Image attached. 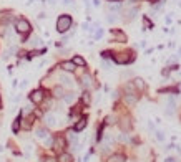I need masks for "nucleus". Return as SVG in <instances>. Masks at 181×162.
I'll use <instances>...</instances> for the list:
<instances>
[{"instance_id": "25", "label": "nucleus", "mask_w": 181, "mask_h": 162, "mask_svg": "<svg viewBox=\"0 0 181 162\" xmlns=\"http://www.w3.org/2000/svg\"><path fill=\"white\" fill-rule=\"evenodd\" d=\"M15 51H17V48H15V46H10L9 50L5 51V56H10V55H13Z\"/></svg>"}, {"instance_id": "15", "label": "nucleus", "mask_w": 181, "mask_h": 162, "mask_svg": "<svg viewBox=\"0 0 181 162\" xmlns=\"http://www.w3.org/2000/svg\"><path fill=\"white\" fill-rule=\"evenodd\" d=\"M58 161H60V162H72L73 159H72V156H70V154L62 152V154H60V157H58Z\"/></svg>"}, {"instance_id": "14", "label": "nucleus", "mask_w": 181, "mask_h": 162, "mask_svg": "<svg viewBox=\"0 0 181 162\" xmlns=\"http://www.w3.org/2000/svg\"><path fill=\"white\" fill-rule=\"evenodd\" d=\"M73 65H75V66H85V60L81 58V56H73Z\"/></svg>"}, {"instance_id": "30", "label": "nucleus", "mask_w": 181, "mask_h": 162, "mask_svg": "<svg viewBox=\"0 0 181 162\" xmlns=\"http://www.w3.org/2000/svg\"><path fill=\"white\" fill-rule=\"evenodd\" d=\"M43 162H57V161H55L53 157H47V159H45V161H43Z\"/></svg>"}, {"instance_id": "13", "label": "nucleus", "mask_w": 181, "mask_h": 162, "mask_svg": "<svg viewBox=\"0 0 181 162\" xmlns=\"http://www.w3.org/2000/svg\"><path fill=\"white\" fill-rule=\"evenodd\" d=\"M68 141L73 144V147L76 149V141H78V137H76V134H75V131H70L68 132Z\"/></svg>"}, {"instance_id": "11", "label": "nucleus", "mask_w": 181, "mask_h": 162, "mask_svg": "<svg viewBox=\"0 0 181 162\" xmlns=\"http://www.w3.org/2000/svg\"><path fill=\"white\" fill-rule=\"evenodd\" d=\"M60 66L63 68L65 71H75V68H76L75 65H73V61H63Z\"/></svg>"}, {"instance_id": "22", "label": "nucleus", "mask_w": 181, "mask_h": 162, "mask_svg": "<svg viewBox=\"0 0 181 162\" xmlns=\"http://www.w3.org/2000/svg\"><path fill=\"white\" fill-rule=\"evenodd\" d=\"M106 20H108L110 23H115V22L118 20V17H116V13H110L108 17H106Z\"/></svg>"}, {"instance_id": "5", "label": "nucleus", "mask_w": 181, "mask_h": 162, "mask_svg": "<svg viewBox=\"0 0 181 162\" xmlns=\"http://www.w3.org/2000/svg\"><path fill=\"white\" fill-rule=\"evenodd\" d=\"M130 60H131V56H128V53H118V55H115V61L120 63V65L128 63Z\"/></svg>"}, {"instance_id": "33", "label": "nucleus", "mask_w": 181, "mask_h": 162, "mask_svg": "<svg viewBox=\"0 0 181 162\" xmlns=\"http://www.w3.org/2000/svg\"><path fill=\"white\" fill-rule=\"evenodd\" d=\"M63 4H72V0H63Z\"/></svg>"}, {"instance_id": "23", "label": "nucleus", "mask_w": 181, "mask_h": 162, "mask_svg": "<svg viewBox=\"0 0 181 162\" xmlns=\"http://www.w3.org/2000/svg\"><path fill=\"white\" fill-rule=\"evenodd\" d=\"M30 43H32V45H33V46L42 45V42H40V38H38V37H33V38H32V42H30Z\"/></svg>"}, {"instance_id": "1", "label": "nucleus", "mask_w": 181, "mask_h": 162, "mask_svg": "<svg viewBox=\"0 0 181 162\" xmlns=\"http://www.w3.org/2000/svg\"><path fill=\"white\" fill-rule=\"evenodd\" d=\"M70 27H72V17L70 15H60L58 20H57V30L60 33H65Z\"/></svg>"}, {"instance_id": "34", "label": "nucleus", "mask_w": 181, "mask_h": 162, "mask_svg": "<svg viewBox=\"0 0 181 162\" xmlns=\"http://www.w3.org/2000/svg\"><path fill=\"white\" fill-rule=\"evenodd\" d=\"M48 2H50V4H55V0H48Z\"/></svg>"}, {"instance_id": "16", "label": "nucleus", "mask_w": 181, "mask_h": 162, "mask_svg": "<svg viewBox=\"0 0 181 162\" xmlns=\"http://www.w3.org/2000/svg\"><path fill=\"white\" fill-rule=\"evenodd\" d=\"M53 94H55V98H63V96H65L63 88H62V86H57V88L53 89Z\"/></svg>"}, {"instance_id": "24", "label": "nucleus", "mask_w": 181, "mask_h": 162, "mask_svg": "<svg viewBox=\"0 0 181 162\" xmlns=\"http://www.w3.org/2000/svg\"><path fill=\"white\" fill-rule=\"evenodd\" d=\"M126 101H128L130 104L136 103V96H133V94H126Z\"/></svg>"}, {"instance_id": "21", "label": "nucleus", "mask_w": 181, "mask_h": 162, "mask_svg": "<svg viewBox=\"0 0 181 162\" xmlns=\"http://www.w3.org/2000/svg\"><path fill=\"white\" fill-rule=\"evenodd\" d=\"M135 86L138 88V89H143V88H145V83H143V79L136 78V79H135Z\"/></svg>"}, {"instance_id": "17", "label": "nucleus", "mask_w": 181, "mask_h": 162, "mask_svg": "<svg viewBox=\"0 0 181 162\" xmlns=\"http://www.w3.org/2000/svg\"><path fill=\"white\" fill-rule=\"evenodd\" d=\"M120 9H121V5L118 4V2H115V4H110V7H108V10H110V12H113V13L120 12Z\"/></svg>"}, {"instance_id": "35", "label": "nucleus", "mask_w": 181, "mask_h": 162, "mask_svg": "<svg viewBox=\"0 0 181 162\" xmlns=\"http://www.w3.org/2000/svg\"><path fill=\"white\" fill-rule=\"evenodd\" d=\"M110 2H120V0H110Z\"/></svg>"}, {"instance_id": "19", "label": "nucleus", "mask_w": 181, "mask_h": 162, "mask_svg": "<svg viewBox=\"0 0 181 162\" xmlns=\"http://www.w3.org/2000/svg\"><path fill=\"white\" fill-rule=\"evenodd\" d=\"M18 129H20V119H15L12 124V131L13 132H18Z\"/></svg>"}, {"instance_id": "3", "label": "nucleus", "mask_w": 181, "mask_h": 162, "mask_svg": "<svg viewBox=\"0 0 181 162\" xmlns=\"http://www.w3.org/2000/svg\"><path fill=\"white\" fill-rule=\"evenodd\" d=\"M30 101L33 104H40L43 101V91L42 89H35V91L30 93Z\"/></svg>"}, {"instance_id": "2", "label": "nucleus", "mask_w": 181, "mask_h": 162, "mask_svg": "<svg viewBox=\"0 0 181 162\" xmlns=\"http://www.w3.org/2000/svg\"><path fill=\"white\" fill-rule=\"evenodd\" d=\"M30 22L25 20V18H20V20H17V23H15V30H17L20 35H27L30 32Z\"/></svg>"}, {"instance_id": "9", "label": "nucleus", "mask_w": 181, "mask_h": 162, "mask_svg": "<svg viewBox=\"0 0 181 162\" xmlns=\"http://www.w3.org/2000/svg\"><path fill=\"white\" fill-rule=\"evenodd\" d=\"M35 136H37L38 139H47V137H48V131H47L45 127H38L37 131H35Z\"/></svg>"}, {"instance_id": "26", "label": "nucleus", "mask_w": 181, "mask_h": 162, "mask_svg": "<svg viewBox=\"0 0 181 162\" xmlns=\"http://www.w3.org/2000/svg\"><path fill=\"white\" fill-rule=\"evenodd\" d=\"M81 99H83V103H85V104H90V94H88V93H83Z\"/></svg>"}, {"instance_id": "28", "label": "nucleus", "mask_w": 181, "mask_h": 162, "mask_svg": "<svg viewBox=\"0 0 181 162\" xmlns=\"http://www.w3.org/2000/svg\"><path fill=\"white\" fill-rule=\"evenodd\" d=\"M156 137H158L160 141H164V136H163V132H161V131H156Z\"/></svg>"}, {"instance_id": "6", "label": "nucleus", "mask_w": 181, "mask_h": 162, "mask_svg": "<svg viewBox=\"0 0 181 162\" xmlns=\"http://www.w3.org/2000/svg\"><path fill=\"white\" fill-rule=\"evenodd\" d=\"M45 124L48 126V127H55V126H57V116H55V114H47L45 116Z\"/></svg>"}, {"instance_id": "18", "label": "nucleus", "mask_w": 181, "mask_h": 162, "mask_svg": "<svg viewBox=\"0 0 181 162\" xmlns=\"http://www.w3.org/2000/svg\"><path fill=\"white\" fill-rule=\"evenodd\" d=\"M81 84H83L85 88H90L92 86V78H90L88 75H85L83 78H81Z\"/></svg>"}, {"instance_id": "12", "label": "nucleus", "mask_w": 181, "mask_h": 162, "mask_svg": "<svg viewBox=\"0 0 181 162\" xmlns=\"http://www.w3.org/2000/svg\"><path fill=\"white\" fill-rule=\"evenodd\" d=\"M111 35H113V37L116 38L118 42H126V37H125V35H123L121 32H118V30H113V32H111Z\"/></svg>"}, {"instance_id": "4", "label": "nucleus", "mask_w": 181, "mask_h": 162, "mask_svg": "<svg viewBox=\"0 0 181 162\" xmlns=\"http://www.w3.org/2000/svg\"><path fill=\"white\" fill-rule=\"evenodd\" d=\"M60 81H62V84L67 88H73L75 86V83H73V78L70 75H67V73H62L60 75Z\"/></svg>"}, {"instance_id": "31", "label": "nucleus", "mask_w": 181, "mask_h": 162, "mask_svg": "<svg viewBox=\"0 0 181 162\" xmlns=\"http://www.w3.org/2000/svg\"><path fill=\"white\" fill-rule=\"evenodd\" d=\"M93 5H95V7H98V5H100V0H93Z\"/></svg>"}, {"instance_id": "27", "label": "nucleus", "mask_w": 181, "mask_h": 162, "mask_svg": "<svg viewBox=\"0 0 181 162\" xmlns=\"http://www.w3.org/2000/svg\"><path fill=\"white\" fill-rule=\"evenodd\" d=\"M93 35H95V38H97V40H98V38H101V35H103V28H97V32H95Z\"/></svg>"}, {"instance_id": "32", "label": "nucleus", "mask_w": 181, "mask_h": 162, "mask_svg": "<svg viewBox=\"0 0 181 162\" xmlns=\"http://www.w3.org/2000/svg\"><path fill=\"white\" fill-rule=\"evenodd\" d=\"M166 162H174V159H173V157H168V159H166Z\"/></svg>"}, {"instance_id": "20", "label": "nucleus", "mask_w": 181, "mask_h": 162, "mask_svg": "<svg viewBox=\"0 0 181 162\" xmlns=\"http://www.w3.org/2000/svg\"><path fill=\"white\" fill-rule=\"evenodd\" d=\"M63 99L67 101V103H72V101L75 99V94H73V93H67V94L63 96Z\"/></svg>"}, {"instance_id": "36", "label": "nucleus", "mask_w": 181, "mask_h": 162, "mask_svg": "<svg viewBox=\"0 0 181 162\" xmlns=\"http://www.w3.org/2000/svg\"><path fill=\"white\" fill-rule=\"evenodd\" d=\"M151 2H156V0H151Z\"/></svg>"}, {"instance_id": "7", "label": "nucleus", "mask_w": 181, "mask_h": 162, "mask_svg": "<svg viewBox=\"0 0 181 162\" xmlns=\"http://www.w3.org/2000/svg\"><path fill=\"white\" fill-rule=\"evenodd\" d=\"M85 127H87V117H81V119H78V122L75 124L73 131H75V132H80V131H83Z\"/></svg>"}, {"instance_id": "29", "label": "nucleus", "mask_w": 181, "mask_h": 162, "mask_svg": "<svg viewBox=\"0 0 181 162\" xmlns=\"http://www.w3.org/2000/svg\"><path fill=\"white\" fill-rule=\"evenodd\" d=\"M120 141H121V142H125V141H128V137L125 136V134H121V136H120Z\"/></svg>"}, {"instance_id": "10", "label": "nucleus", "mask_w": 181, "mask_h": 162, "mask_svg": "<svg viewBox=\"0 0 181 162\" xmlns=\"http://www.w3.org/2000/svg\"><path fill=\"white\" fill-rule=\"evenodd\" d=\"M125 161H126V157L123 154H115V156H111L108 159V162H125Z\"/></svg>"}, {"instance_id": "8", "label": "nucleus", "mask_w": 181, "mask_h": 162, "mask_svg": "<svg viewBox=\"0 0 181 162\" xmlns=\"http://www.w3.org/2000/svg\"><path fill=\"white\" fill-rule=\"evenodd\" d=\"M65 147V139H62V137H57V139H55L53 141V149H57L60 152V150L63 149Z\"/></svg>"}]
</instances>
